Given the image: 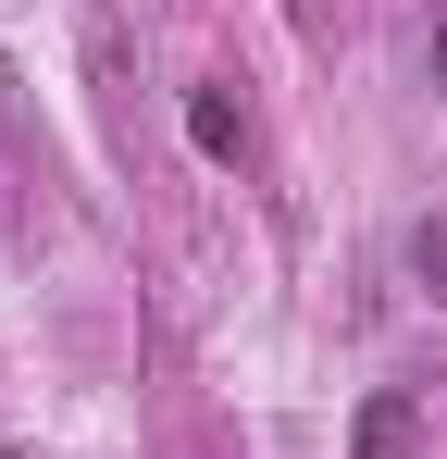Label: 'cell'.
Listing matches in <instances>:
<instances>
[{"label": "cell", "mask_w": 447, "mask_h": 459, "mask_svg": "<svg viewBox=\"0 0 447 459\" xmlns=\"http://www.w3.org/2000/svg\"><path fill=\"white\" fill-rule=\"evenodd\" d=\"M410 273H423V286H447V224H410Z\"/></svg>", "instance_id": "3"}, {"label": "cell", "mask_w": 447, "mask_h": 459, "mask_svg": "<svg viewBox=\"0 0 447 459\" xmlns=\"http://www.w3.org/2000/svg\"><path fill=\"white\" fill-rule=\"evenodd\" d=\"M423 63H435V87H447V0L423 13Z\"/></svg>", "instance_id": "4"}, {"label": "cell", "mask_w": 447, "mask_h": 459, "mask_svg": "<svg viewBox=\"0 0 447 459\" xmlns=\"http://www.w3.org/2000/svg\"><path fill=\"white\" fill-rule=\"evenodd\" d=\"M187 137H199L212 161H249V112H236L224 87H187Z\"/></svg>", "instance_id": "1"}, {"label": "cell", "mask_w": 447, "mask_h": 459, "mask_svg": "<svg viewBox=\"0 0 447 459\" xmlns=\"http://www.w3.org/2000/svg\"><path fill=\"white\" fill-rule=\"evenodd\" d=\"M398 435H410V397H372V410H361V459H385Z\"/></svg>", "instance_id": "2"}]
</instances>
